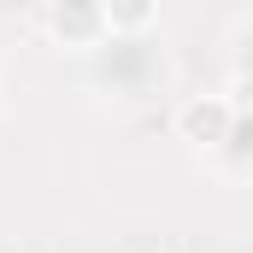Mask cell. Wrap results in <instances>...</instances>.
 Wrapping results in <instances>:
<instances>
[{"instance_id": "obj_2", "label": "cell", "mask_w": 253, "mask_h": 253, "mask_svg": "<svg viewBox=\"0 0 253 253\" xmlns=\"http://www.w3.org/2000/svg\"><path fill=\"white\" fill-rule=\"evenodd\" d=\"M47 24L65 47H94L106 36V18H100V0H47Z\"/></svg>"}, {"instance_id": "obj_1", "label": "cell", "mask_w": 253, "mask_h": 253, "mask_svg": "<svg viewBox=\"0 0 253 253\" xmlns=\"http://www.w3.org/2000/svg\"><path fill=\"white\" fill-rule=\"evenodd\" d=\"M165 83V53L153 42V30H106L94 47H88V88L94 94H112V100H147L153 88Z\"/></svg>"}, {"instance_id": "obj_4", "label": "cell", "mask_w": 253, "mask_h": 253, "mask_svg": "<svg viewBox=\"0 0 253 253\" xmlns=\"http://www.w3.org/2000/svg\"><path fill=\"white\" fill-rule=\"evenodd\" d=\"M248 153H253V118H248V106L230 118V129L218 135V147L206 153V159H218V171L230 177V183H242L248 177Z\"/></svg>"}, {"instance_id": "obj_3", "label": "cell", "mask_w": 253, "mask_h": 253, "mask_svg": "<svg viewBox=\"0 0 253 253\" xmlns=\"http://www.w3.org/2000/svg\"><path fill=\"white\" fill-rule=\"evenodd\" d=\"M236 112H242L236 100H189V106H183V118H177V124H183V141H194L200 153H212V147H218V135L230 129Z\"/></svg>"}, {"instance_id": "obj_5", "label": "cell", "mask_w": 253, "mask_h": 253, "mask_svg": "<svg viewBox=\"0 0 253 253\" xmlns=\"http://www.w3.org/2000/svg\"><path fill=\"white\" fill-rule=\"evenodd\" d=\"M100 18H106V30H153V0H100Z\"/></svg>"}]
</instances>
